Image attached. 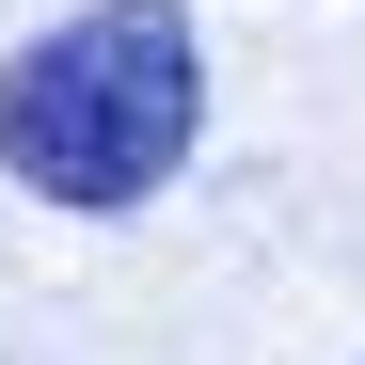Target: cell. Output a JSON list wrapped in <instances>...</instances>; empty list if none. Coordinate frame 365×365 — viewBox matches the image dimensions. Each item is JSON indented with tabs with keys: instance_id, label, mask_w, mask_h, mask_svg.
I'll return each instance as SVG.
<instances>
[{
	"instance_id": "6da1fadb",
	"label": "cell",
	"mask_w": 365,
	"mask_h": 365,
	"mask_svg": "<svg viewBox=\"0 0 365 365\" xmlns=\"http://www.w3.org/2000/svg\"><path fill=\"white\" fill-rule=\"evenodd\" d=\"M207 143V32L175 0H80L64 32H32L0 64V175L48 207H143L175 159Z\"/></svg>"
}]
</instances>
